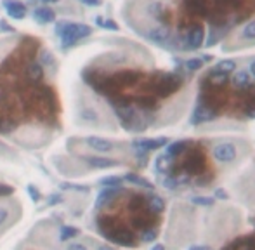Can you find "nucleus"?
<instances>
[{
    "instance_id": "f257e3e1",
    "label": "nucleus",
    "mask_w": 255,
    "mask_h": 250,
    "mask_svg": "<svg viewBox=\"0 0 255 250\" xmlns=\"http://www.w3.org/2000/svg\"><path fill=\"white\" fill-rule=\"evenodd\" d=\"M56 33L61 37L63 45H65V47H68V45H73L77 40H80V38L88 37V35L92 33V28L87 26V24L66 23V21H61V23H58Z\"/></svg>"
},
{
    "instance_id": "f03ea898",
    "label": "nucleus",
    "mask_w": 255,
    "mask_h": 250,
    "mask_svg": "<svg viewBox=\"0 0 255 250\" xmlns=\"http://www.w3.org/2000/svg\"><path fill=\"white\" fill-rule=\"evenodd\" d=\"M182 83V79L179 75H170V73H164L158 77V80L151 82L150 90L155 94V97H167L173 94Z\"/></svg>"
},
{
    "instance_id": "7ed1b4c3",
    "label": "nucleus",
    "mask_w": 255,
    "mask_h": 250,
    "mask_svg": "<svg viewBox=\"0 0 255 250\" xmlns=\"http://www.w3.org/2000/svg\"><path fill=\"white\" fill-rule=\"evenodd\" d=\"M212 157L217 164L228 165L235 164L240 157V150L235 143H219L217 146H214L212 150Z\"/></svg>"
},
{
    "instance_id": "20e7f679",
    "label": "nucleus",
    "mask_w": 255,
    "mask_h": 250,
    "mask_svg": "<svg viewBox=\"0 0 255 250\" xmlns=\"http://www.w3.org/2000/svg\"><path fill=\"white\" fill-rule=\"evenodd\" d=\"M187 157H186V162H184V174L187 175H200L205 172V157L201 151H186Z\"/></svg>"
},
{
    "instance_id": "39448f33",
    "label": "nucleus",
    "mask_w": 255,
    "mask_h": 250,
    "mask_svg": "<svg viewBox=\"0 0 255 250\" xmlns=\"http://www.w3.org/2000/svg\"><path fill=\"white\" fill-rule=\"evenodd\" d=\"M205 40V30L201 24H193V26L187 30V33L184 35L182 38V47L184 49H189V51H196V49L201 47Z\"/></svg>"
},
{
    "instance_id": "423d86ee",
    "label": "nucleus",
    "mask_w": 255,
    "mask_h": 250,
    "mask_svg": "<svg viewBox=\"0 0 255 250\" xmlns=\"http://www.w3.org/2000/svg\"><path fill=\"white\" fill-rule=\"evenodd\" d=\"M217 117V111L214 108H210L208 104L200 103L193 111V117H191V124H203V122H210Z\"/></svg>"
},
{
    "instance_id": "0eeeda50",
    "label": "nucleus",
    "mask_w": 255,
    "mask_h": 250,
    "mask_svg": "<svg viewBox=\"0 0 255 250\" xmlns=\"http://www.w3.org/2000/svg\"><path fill=\"white\" fill-rule=\"evenodd\" d=\"M146 12L150 14L153 19L160 21L162 24H167L169 9L165 7L164 2H160V0H151V2L146 5Z\"/></svg>"
},
{
    "instance_id": "6e6552de",
    "label": "nucleus",
    "mask_w": 255,
    "mask_h": 250,
    "mask_svg": "<svg viewBox=\"0 0 255 250\" xmlns=\"http://www.w3.org/2000/svg\"><path fill=\"white\" fill-rule=\"evenodd\" d=\"M146 37L150 40L157 42V44H164V42H167L170 38V28L167 24H158V26H153L148 30Z\"/></svg>"
},
{
    "instance_id": "1a4fd4ad",
    "label": "nucleus",
    "mask_w": 255,
    "mask_h": 250,
    "mask_svg": "<svg viewBox=\"0 0 255 250\" xmlns=\"http://www.w3.org/2000/svg\"><path fill=\"white\" fill-rule=\"evenodd\" d=\"M167 144V137H157V139H136L134 141V148L143 151H151L158 150V148Z\"/></svg>"
},
{
    "instance_id": "9d476101",
    "label": "nucleus",
    "mask_w": 255,
    "mask_h": 250,
    "mask_svg": "<svg viewBox=\"0 0 255 250\" xmlns=\"http://www.w3.org/2000/svg\"><path fill=\"white\" fill-rule=\"evenodd\" d=\"M3 7H5L7 14L14 19H24V16H26V7L21 2H16V0H5Z\"/></svg>"
},
{
    "instance_id": "9b49d317",
    "label": "nucleus",
    "mask_w": 255,
    "mask_h": 250,
    "mask_svg": "<svg viewBox=\"0 0 255 250\" xmlns=\"http://www.w3.org/2000/svg\"><path fill=\"white\" fill-rule=\"evenodd\" d=\"M87 144L94 151H99V153H106V151H111L113 148H115V144H113L109 139H104V137H95V136L87 137Z\"/></svg>"
},
{
    "instance_id": "f8f14e48",
    "label": "nucleus",
    "mask_w": 255,
    "mask_h": 250,
    "mask_svg": "<svg viewBox=\"0 0 255 250\" xmlns=\"http://www.w3.org/2000/svg\"><path fill=\"white\" fill-rule=\"evenodd\" d=\"M186 9L193 16H207L208 2L207 0H186Z\"/></svg>"
},
{
    "instance_id": "ddd939ff",
    "label": "nucleus",
    "mask_w": 255,
    "mask_h": 250,
    "mask_svg": "<svg viewBox=\"0 0 255 250\" xmlns=\"http://www.w3.org/2000/svg\"><path fill=\"white\" fill-rule=\"evenodd\" d=\"M224 250H255V237H243L235 240Z\"/></svg>"
},
{
    "instance_id": "4468645a",
    "label": "nucleus",
    "mask_w": 255,
    "mask_h": 250,
    "mask_svg": "<svg viewBox=\"0 0 255 250\" xmlns=\"http://www.w3.org/2000/svg\"><path fill=\"white\" fill-rule=\"evenodd\" d=\"M191 146L189 141H175V143H172L170 146L167 148V157L169 158H175V157H180L182 153H186V150Z\"/></svg>"
},
{
    "instance_id": "2eb2a0df",
    "label": "nucleus",
    "mask_w": 255,
    "mask_h": 250,
    "mask_svg": "<svg viewBox=\"0 0 255 250\" xmlns=\"http://www.w3.org/2000/svg\"><path fill=\"white\" fill-rule=\"evenodd\" d=\"M228 79H229V75H226V73H221V72H217V70H212L210 75L207 77V82L215 87H224L226 83H228Z\"/></svg>"
},
{
    "instance_id": "dca6fc26",
    "label": "nucleus",
    "mask_w": 255,
    "mask_h": 250,
    "mask_svg": "<svg viewBox=\"0 0 255 250\" xmlns=\"http://www.w3.org/2000/svg\"><path fill=\"white\" fill-rule=\"evenodd\" d=\"M148 196V205H150V209L153 210L155 214H162L165 209V200L162 198V196L155 195V193H150Z\"/></svg>"
},
{
    "instance_id": "f3484780",
    "label": "nucleus",
    "mask_w": 255,
    "mask_h": 250,
    "mask_svg": "<svg viewBox=\"0 0 255 250\" xmlns=\"http://www.w3.org/2000/svg\"><path fill=\"white\" fill-rule=\"evenodd\" d=\"M33 17H35V21H37V23L47 24V23H51V21L54 19V12H52L51 9H47V7H38V9L35 10Z\"/></svg>"
},
{
    "instance_id": "a211bd4d",
    "label": "nucleus",
    "mask_w": 255,
    "mask_h": 250,
    "mask_svg": "<svg viewBox=\"0 0 255 250\" xmlns=\"http://www.w3.org/2000/svg\"><path fill=\"white\" fill-rule=\"evenodd\" d=\"M26 77L31 82H40V80L44 79V68H42L38 63H31L26 68Z\"/></svg>"
},
{
    "instance_id": "6ab92c4d",
    "label": "nucleus",
    "mask_w": 255,
    "mask_h": 250,
    "mask_svg": "<svg viewBox=\"0 0 255 250\" xmlns=\"http://www.w3.org/2000/svg\"><path fill=\"white\" fill-rule=\"evenodd\" d=\"M87 162L95 168H109V167H115L118 165L116 160H111V158H101V157H94V158H87Z\"/></svg>"
},
{
    "instance_id": "aec40b11",
    "label": "nucleus",
    "mask_w": 255,
    "mask_h": 250,
    "mask_svg": "<svg viewBox=\"0 0 255 250\" xmlns=\"http://www.w3.org/2000/svg\"><path fill=\"white\" fill-rule=\"evenodd\" d=\"M238 35L242 40H255V19L243 24V26L240 28Z\"/></svg>"
},
{
    "instance_id": "412c9836",
    "label": "nucleus",
    "mask_w": 255,
    "mask_h": 250,
    "mask_svg": "<svg viewBox=\"0 0 255 250\" xmlns=\"http://www.w3.org/2000/svg\"><path fill=\"white\" fill-rule=\"evenodd\" d=\"M233 83H235V87H238V89H247V87L250 85V73L247 72V70H240L235 75Z\"/></svg>"
},
{
    "instance_id": "4be33fe9",
    "label": "nucleus",
    "mask_w": 255,
    "mask_h": 250,
    "mask_svg": "<svg viewBox=\"0 0 255 250\" xmlns=\"http://www.w3.org/2000/svg\"><path fill=\"white\" fill-rule=\"evenodd\" d=\"M214 70L229 75V73H233L236 70V61H233V59H222V61H219L217 65H215Z\"/></svg>"
},
{
    "instance_id": "5701e85b",
    "label": "nucleus",
    "mask_w": 255,
    "mask_h": 250,
    "mask_svg": "<svg viewBox=\"0 0 255 250\" xmlns=\"http://www.w3.org/2000/svg\"><path fill=\"white\" fill-rule=\"evenodd\" d=\"M125 179H127V181L132 182V184L143 186V188H148V189H153V184H151V182H148L146 179L139 177V175H136V174H127Z\"/></svg>"
},
{
    "instance_id": "b1692460",
    "label": "nucleus",
    "mask_w": 255,
    "mask_h": 250,
    "mask_svg": "<svg viewBox=\"0 0 255 250\" xmlns=\"http://www.w3.org/2000/svg\"><path fill=\"white\" fill-rule=\"evenodd\" d=\"M191 203L196 207H214V198H210V196H193L191 198Z\"/></svg>"
},
{
    "instance_id": "393cba45",
    "label": "nucleus",
    "mask_w": 255,
    "mask_h": 250,
    "mask_svg": "<svg viewBox=\"0 0 255 250\" xmlns=\"http://www.w3.org/2000/svg\"><path fill=\"white\" fill-rule=\"evenodd\" d=\"M184 66H186V70H189V72H198V70L203 68V59H200V58H189L186 63H184Z\"/></svg>"
},
{
    "instance_id": "a878e982",
    "label": "nucleus",
    "mask_w": 255,
    "mask_h": 250,
    "mask_svg": "<svg viewBox=\"0 0 255 250\" xmlns=\"http://www.w3.org/2000/svg\"><path fill=\"white\" fill-rule=\"evenodd\" d=\"M169 160L170 158L167 155H160V157L157 158V170L158 172H167L169 170Z\"/></svg>"
},
{
    "instance_id": "bb28decb",
    "label": "nucleus",
    "mask_w": 255,
    "mask_h": 250,
    "mask_svg": "<svg viewBox=\"0 0 255 250\" xmlns=\"http://www.w3.org/2000/svg\"><path fill=\"white\" fill-rule=\"evenodd\" d=\"M162 182H164V186H165V188H169V189L179 188V182H177V179H175V177H165Z\"/></svg>"
},
{
    "instance_id": "cd10ccee",
    "label": "nucleus",
    "mask_w": 255,
    "mask_h": 250,
    "mask_svg": "<svg viewBox=\"0 0 255 250\" xmlns=\"http://www.w3.org/2000/svg\"><path fill=\"white\" fill-rule=\"evenodd\" d=\"M120 182H122V179L116 177V175H113V177H106V179H102V184H106V186H118Z\"/></svg>"
},
{
    "instance_id": "c85d7f7f",
    "label": "nucleus",
    "mask_w": 255,
    "mask_h": 250,
    "mask_svg": "<svg viewBox=\"0 0 255 250\" xmlns=\"http://www.w3.org/2000/svg\"><path fill=\"white\" fill-rule=\"evenodd\" d=\"M215 198H219V200H228V198H229V195L226 193V189L217 188V189H215Z\"/></svg>"
},
{
    "instance_id": "c756f323",
    "label": "nucleus",
    "mask_w": 255,
    "mask_h": 250,
    "mask_svg": "<svg viewBox=\"0 0 255 250\" xmlns=\"http://www.w3.org/2000/svg\"><path fill=\"white\" fill-rule=\"evenodd\" d=\"M102 26L106 28V30H118V24L115 23V21H102Z\"/></svg>"
},
{
    "instance_id": "7c9ffc66",
    "label": "nucleus",
    "mask_w": 255,
    "mask_h": 250,
    "mask_svg": "<svg viewBox=\"0 0 255 250\" xmlns=\"http://www.w3.org/2000/svg\"><path fill=\"white\" fill-rule=\"evenodd\" d=\"M66 250H87V247L82 244H79V242H75V244H72V245H68V249Z\"/></svg>"
},
{
    "instance_id": "2f4dec72",
    "label": "nucleus",
    "mask_w": 255,
    "mask_h": 250,
    "mask_svg": "<svg viewBox=\"0 0 255 250\" xmlns=\"http://www.w3.org/2000/svg\"><path fill=\"white\" fill-rule=\"evenodd\" d=\"M82 3H85V5H88V7H97V5H101V0H80Z\"/></svg>"
},
{
    "instance_id": "473e14b6",
    "label": "nucleus",
    "mask_w": 255,
    "mask_h": 250,
    "mask_svg": "<svg viewBox=\"0 0 255 250\" xmlns=\"http://www.w3.org/2000/svg\"><path fill=\"white\" fill-rule=\"evenodd\" d=\"M187 250H208V247H205V245H193V247H189Z\"/></svg>"
},
{
    "instance_id": "72a5a7b5",
    "label": "nucleus",
    "mask_w": 255,
    "mask_h": 250,
    "mask_svg": "<svg viewBox=\"0 0 255 250\" xmlns=\"http://www.w3.org/2000/svg\"><path fill=\"white\" fill-rule=\"evenodd\" d=\"M247 115H249L250 118H255V106H250L249 110H247Z\"/></svg>"
},
{
    "instance_id": "f704fd0d",
    "label": "nucleus",
    "mask_w": 255,
    "mask_h": 250,
    "mask_svg": "<svg viewBox=\"0 0 255 250\" xmlns=\"http://www.w3.org/2000/svg\"><path fill=\"white\" fill-rule=\"evenodd\" d=\"M0 28H2V30H5V31H10V26L7 23H3V21H0Z\"/></svg>"
},
{
    "instance_id": "c9c22d12",
    "label": "nucleus",
    "mask_w": 255,
    "mask_h": 250,
    "mask_svg": "<svg viewBox=\"0 0 255 250\" xmlns=\"http://www.w3.org/2000/svg\"><path fill=\"white\" fill-rule=\"evenodd\" d=\"M250 75H252V77H255V61H252V65H250Z\"/></svg>"
},
{
    "instance_id": "e433bc0d",
    "label": "nucleus",
    "mask_w": 255,
    "mask_h": 250,
    "mask_svg": "<svg viewBox=\"0 0 255 250\" xmlns=\"http://www.w3.org/2000/svg\"><path fill=\"white\" fill-rule=\"evenodd\" d=\"M153 250H165V247H164V245H155Z\"/></svg>"
},
{
    "instance_id": "4c0bfd02",
    "label": "nucleus",
    "mask_w": 255,
    "mask_h": 250,
    "mask_svg": "<svg viewBox=\"0 0 255 250\" xmlns=\"http://www.w3.org/2000/svg\"><path fill=\"white\" fill-rule=\"evenodd\" d=\"M97 250H115V249H111V247H106V245H104V247H99Z\"/></svg>"
},
{
    "instance_id": "58836bf2",
    "label": "nucleus",
    "mask_w": 255,
    "mask_h": 250,
    "mask_svg": "<svg viewBox=\"0 0 255 250\" xmlns=\"http://www.w3.org/2000/svg\"><path fill=\"white\" fill-rule=\"evenodd\" d=\"M42 2H49V3H54V2H58V0H42Z\"/></svg>"
},
{
    "instance_id": "ea45409f",
    "label": "nucleus",
    "mask_w": 255,
    "mask_h": 250,
    "mask_svg": "<svg viewBox=\"0 0 255 250\" xmlns=\"http://www.w3.org/2000/svg\"><path fill=\"white\" fill-rule=\"evenodd\" d=\"M0 101H2V92H0Z\"/></svg>"
}]
</instances>
